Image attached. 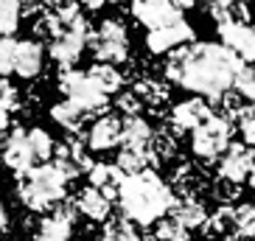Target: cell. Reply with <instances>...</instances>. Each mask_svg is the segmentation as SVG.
<instances>
[{"label": "cell", "instance_id": "9a60e30c", "mask_svg": "<svg viewBox=\"0 0 255 241\" xmlns=\"http://www.w3.org/2000/svg\"><path fill=\"white\" fill-rule=\"evenodd\" d=\"M45 65V48L39 39H17L14 48V73L20 79H34L42 73Z\"/></svg>", "mask_w": 255, "mask_h": 241}, {"label": "cell", "instance_id": "7402d4cb", "mask_svg": "<svg viewBox=\"0 0 255 241\" xmlns=\"http://www.w3.org/2000/svg\"><path fill=\"white\" fill-rule=\"evenodd\" d=\"M132 93L140 98L143 107H149L151 113H157L160 107L168 101V96H171V93H168V84H163L160 79H151V76H140L135 82V90Z\"/></svg>", "mask_w": 255, "mask_h": 241}, {"label": "cell", "instance_id": "9c48e42d", "mask_svg": "<svg viewBox=\"0 0 255 241\" xmlns=\"http://www.w3.org/2000/svg\"><path fill=\"white\" fill-rule=\"evenodd\" d=\"M73 225H76V208L70 202H59L39 222V230L31 241H73Z\"/></svg>", "mask_w": 255, "mask_h": 241}, {"label": "cell", "instance_id": "7c38bea8", "mask_svg": "<svg viewBox=\"0 0 255 241\" xmlns=\"http://www.w3.org/2000/svg\"><path fill=\"white\" fill-rule=\"evenodd\" d=\"M191 39H194V28L185 20H180V23H171L165 28L149 31L146 34V48H149V53H171L182 45H191Z\"/></svg>", "mask_w": 255, "mask_h": 241}, {"label": "cell", "instance_id": "8fae6325", "mask_svg": "<svg viewBox=\"0 0 255 241\" xmlns=\"http://www.w3.org/2000/svg\"><path fill=\"white\" fill-rule=\"evenodd\" d=\"M250 174H253V149L244 143H230L219 163V180L241 185Z\"/></svg>", "mask_w": 255, "mask_h": 241}, {"label": "cell", "instance_id": "836d02e7", "mask_svg": "<svg viewBox=\"0 0 255 241\" xmlns=\"http://www.w3.org/2000/svg\"><path fill=\"white\" fill-rule=\"evenodd\" d=\"M236 93H239L244 101H253L255 104V65H244L236 76V82H233Z\"/></svg>", "mask_w": 255, "mask_h": 241}, {"label": "cell", "instance_id": "83f0119b", "mask_svg": "<svg viewBox=\"0 0 255 241\" xmlns=\"http://www.w3.org/2000/svg\"><path fill=\"white\" fill-rule=\"evenodd\" d=\"M151 154L157 163H168L171 157H177V135L171 132V126H160L151 135Z\"/></svg>", "mask_w": 255, "mask_h": 241}, {"label": "cell", "instance_id": "ab89813d", "mask_svg": "<svg viewBox=\"0 0 255 241\" xmlns=\"http://www.w3.org/2000/svg\"><path fill=\"white\" fill-rule=\"evenodd\" d=\"M115 107H118L127 118H135V115H140V110H143L140 98H137L135 93H121L118 101H115Z\"/></svg>", "mask_w": 255, "mask_h": 241}, {"label": "cell", "instance_id": "f6af8a7d", "mask_svg": "<svg viewBox=\"0 0 255 241\" xmlns=\"http://www.w3.org/2000/svg\"><path fill=\"white\" fill-rule=\"evenodd\" d=\"M253 107H255V104H253Z\"/></svg>", "mask_w": 255, "mask_h": 241}, {"label": "cell", "instance_id": "8d00e7d4", "mask_svg": "<svg viewBox=\"0 0 255 241\" xmlns=\"http://www.w3.org/2000/svg\"><path fill=\"white\" fill-rule=\"evenodd\" d=\"M14 48L17 39H0V79H6L8 73H14Z\"/></svg>", "mask_w": 255, "mask_h": 241}, {"label": "cell", "instance_id": "277c9868", "mask_svg": "<svg viewBox=\"0 0 255 241\" xmlns=\"http://www.w3.org/2000/svg\"><path fill=\"white\" fill-rule=\"evenodd\" d=\"M56 84H59V90L68 96L70 104H76L84 115H90V118H101L104 110L110 107V98L96 90V84L90 82L87 70L62 68V73L56 76Z\"/></svg>", "mask_w": 255, "mask_h": 241}, {"label": "cell", "instance_id": "74e56055", "mask_svg": "<svg viewBox=\"0 0 255 241\" xmlns=\"http://www.w3.org/2000/svg\"><path fill=\"white\" fill-rule=\"evenodd\" d=\"M239 129L244 137V146H255V107H244V113L239 115Z\"/></svg>", "mask_w": 255, "mask_h": 241}, {"label": "cell", "instance_id": "ee69618b", "mask_svg": "<svg viewBox=\"0 0 255 241\" xmlns=\"http://www.w3.org/2000/svg\"><path fill=\"white\" fill-rule=\"evenodd\" d=\"M253 171H255V149H253Z\"/></svg>", "mask_w": 255, "mask_h": 241}, {"label": "cell", "instance_id": "60d3db41", "mask_svg": "<svg viewBox=\"0 0 255 241\" xmlns=\"http://www.w3.org/2000/svg\"><path fill=\"white\" fill-rule=\"evenodd\" d=\"M6 129H8V113L6 110H0V137L6 135Z\"/></svg>", "mask_w": 255, "mask_h": 241}, {"label": "cell", "instance_id": "5bb4252c", "mask_svg": "<svg viewBox=\"0 0 255 241\" xmlns=\"http://www.w3.org/2000/svg\"><path fill=\"white\" fill-rule=\"evenodd\" d=\"M219 37H222V45L230 48L244 65H255V25H225V28H219Z\"/></svg>", "mask_w": 255, "mask_h": 241}, {"label": "cell", "instance_id": "484cf974", "mask_svg": "<svg viewBox=\"0 0 255 241\" xmlns=\"http://www.w3.org/2000/svg\"><path fill=\"white\" fill-rule=\"evenodd\" d=\"M51 118L56 120L62 129H68V135H70V132H79V126H82L84 120H90V115H84L79 107L70 104L68 98H65V101L51 107Z\"/></svg>", "mask_w": 255, "mask_h": 241}, {"label": "cell", "instance_id": "2e32d148", "mask_svg": "<svg viewBox=\"0 0 255 241\" xmlns=\"http://www.w3.org/2000/svg\"><path fill=\"white\" fill-rule=\"evenodd\" d=\"M84 140H87V146L93 151H110L115 146H121V118H115V115L96 118Z\"/></svg>", "mask_w": 255, "mask_h": 241}, {"label": "cell", "instance_id": "d4e9b609", "mask_svg": "<svg viewBox=\"0 0 255 241\" xmlns=\"http://www.w3.org/2000/svg\"><path fill=\"white\" fill-rule=\"evenodd\" d=\"M230 239L236 241H247L255 239V205L253 202H241L233 208V233Z\"/></svg>", "mask_w": 255, "mask_h": 241}, {"label": "cell", "instance_id": "5b68a950", "mask_svg": "<svg viewBox=\"0 0 255 241\" xmlns=\"http://www.w3.org/2000/svg\"><path fill=\"white\" fill-rule=\"evenodd\" d=\"M87 48L93 51L98 65H115V62H127L129 56V34L127 25L121 20H104L87 39Z\"/></svg>", "mask_w": 255, "mask_h": 241}, {"label": "cell", "instance_id": "d6a6232c", "mask_svg": "<svg viewBox=\"0 0 255 241\" xmlns=\"http://www.w3.org/2000/svg\"><path fill=\"white\" fill-rule=\"evenodd\" d=\"M188 236L191 233L171 216H163L157 225H154V239L157 241H188Z\"/></svg>", "mask_w": 255, "mask_h": 241}, {"label": "cell", "instance_id": "e0dca14e", "mask_svg": "<svg viewBox=\"0 0 255 241\" xmlns=\"http://www.w3.org/2000/svg\"><path fill=\"white\" fill-rule=\"evenodd\" d=\"M168 188H171L174 194H180L177 199H194L199 191L208 188V177H205V171L199 166H194V163H182V166L174 168L171 185H168Z\"/></svg>", "mask_w": 255, "mask_h": 241}, {"label": "cell", "instance_id": "f1b7e54d", "mask_svg": "<svg viewBox=\"0 0 255 241\" xmlns=\"http://www.w3.org/2000/svg\"><path fill=\"white\" fill-rule=\"evenodd\" d=\"M25 137H28V146L31 151H34V157H37V166H42V163H51L53 157V137L48 135V129L42 126H31L28 132H25Z\"/></svg>", "mask_w": 255, "mask_h": 241}, {"label": "cell", "instance_id": "3957f363", "mask_svg": "<svg viewBox=\"0 0 255 241\" xmlns=\"http://www.w3.org/2000/svg\"><path fill=\"white\" fill-rule=\"evenodd\" d=\"M68 180L53 163H42L17 177V196L31 213H45L65 199Z\"/></svg>", "mask_w": 255, "mask_h": 241}, {"label": "cell", "instance_id": "ac0fdd59", "mask_svg": "<svg viewBox=\"0 0 255 241\" xmlns=\"http://www.w3.org/2000/svg\"><path fill=\"white\" fill-rule=\"evenodd\" d=\"M70 205L76 208V213H82V216L93 219V222H107V219L113 216V202H110L101 191L90 188V185L79 191Z\"/></svg>", "mask_w": 255, "mask_h": 241}, {"label": "cell", "instance_id": "d6986e66", "mask_svg": "<svg viewBox=\"0 0 255 241\" xmlns=\"http://www.w3.org/2000/svg\"><path fill=\"white\" fill-rule=\"evenodd\" d=\"M87 177H90V188L101 191L110 202L118 196V188H121V182H124V174L118 171L115 163H93Z\"/></svg>", "mask_w": 255, "mask_h": 241}, {"label": "cell", "instance_id": "8992f818", "mask_svg": "<svg viewBox=\"0 0 255 241\" xmlns=\"http://www.w3.org/2000/svg\"><path fill=\"white\" fill-rule=\"evenodd\" d=\"M233 137V123L219 115H210L202 126L194 129L191 135V149H194V157L205 160V163H213L216 157H222L230 146Z\"/></svg>", "mask_w": 255, "mask_h": 241}, {"label": "cell", "instance_id": "603a6c76", "mask_svg": "<svg viewBox=\"0 0 255 241\" xmlns=\"http://www.w3.org/2000/svg\"><path fill=\"white\" fill-rule=\"evenodd\" d=\"M87 76H90V82L96 84V90L104 93L107 98L124 87V73H121L115 65H98V62H96V65L87 70Z\"/></svg>", "mask_w": 255, "mask_h": 241}, {"label": "cell", "instance_id": "6da1fadb", "mask_svg": "<svg viewBox=\"0 0 255 241\" xmlns=\"http://www.w3.org/2000/svg\"><path fill=\"white\" fill-rule=\"evenodd\" d=\"M241 68L244 62L222 42H194L168 53L163 70L165 79H171L174 84L216 101L227 90H233V82Z\"/></svg>", "mask_w": 255, "mask_h": 241}, {"label": "cell", "instance_id": "1f68e13d", "mask_svg": "<svg viewBox=\"0 0 255 241\" xmlns=\"http://www.w3.org/2000/svg\"><path fill=\"white\" fill-rule=\"evenodd\" d=\"M216 107H219V113H213V115H219V118H225V120H230V123H236L247 104H244V98H241L236 90H227L222 98H216Z\"/></svg>", "mask_w": 255, "mask_h": 241}, {"label": "cell", "instance_id": "4fadbf2b", "mask_svg": "<svg viewBox=\"0 0 255 241\" xmlns=\"http://www.w3.org/2000/svg\"><path fill=\"white\" fill-rule=\"evenodd\" d=\"M213 115V110H210V104L205 101V98H188V101H180L177 107H171V129L174 135H182V132H194L196 126H202L205 120Z\"/></svg>", "mask_w": 255, "mask_h": 241}, {"label": "cell", "instance_id": "f35d334b", "mask_svg": "<svg viewBox=\"0 0 255 241\" xmlns=\"http://www.w3.org/2000/svg\"><path fill=\"white\" fill-rule=\"evenodd\" d=\"M20 104V93H17V87L8 79H0V110H14V107Z\"/></svg>", "mask_w": 255, "mask_h": 241}, {"label": "cell", "instance_id": "ba28073f", "mask_svg": "<svg viewBox=\"0 0 255 241\" xmlns=\"http://www.w3.org/2000/svg\"><path fill=\"white\" fill-rule=\"evenodd\" d=\"M182 8H191V3L140 0V3H132V17H135L140 25H146L149 31H157V28H165V25L185 20V17H182Z\"/></svg>", "mask_w": 255, "mask_h": 241}, {"label": "cell", "instance_id": "b9f144b4", "mask_svg": "<svg viewBox=\"0 0 255 241\" xmlns=\"http://www.w3.org/2000/svg\"><path fill=\"white\" fill-rule=\"evenodd\" d=\"M8 219H6V208H3V199H0V230H6Z\"/></svg>", "mask_w": 255, "mask_h": 241}, {"label": "cell", "instance_id": "e575fe53", "mask_svg": "<svg viewBox=\"0 0 255 241\" xmlns=\"http://www.w3.org/2000/svg\"><path fill=\"white\" fill-rule=\"evenodd\" d=\"M62 28H65V25L59 23V17L53 14V11H42V14L34 20V34H37L39 39H48V42H51Z\"/></svg>", "mask_w": 255, "mask_h": 241}, {"label": "cell", "instance_id": "f546056e", "mask_svg": "<svg viewBox=\"0 0 255 241\" xmlns=\"http://www.w3.org/2000/svg\"><path fill=\"white\" fill-rule=\"evenodd\" d=\"M202 233L208 236V239L233 233V208H227V205H219L213 213H208V222H205Z\"/></svg>", "mask_w": 255, "mask_h": 241}, {"label": "cell", "instance_id": "ffe728a7", "mask_svg": "<svg viewBox=\"0 0 255 241\" xmlns=\"http://www.w3.org/2000/svg\"><path fill=\"white\" fill-rule=\"evenodd\" d=\"M168 216L177 219L188 233H191V230H202L205 222H208V211H205V205L199 202V199H177V202L171 205Z\"/></svg>", "mask_w": 255, "mask_h": 241}, {"label": "cell", "instance_id": "52a82bcc", "mask_svg": "<svg viewBox=\"0 0 255 241\" xmlns=\"http://www.w3.org/2000/svg\"><path fill=\"white\" fill-rule=\"evenodd\" d=\"M93 28L90 23L84 20L82 14L76 17L73 23H68L65 28L51 39V45H48V53H51L53 62H59L62 68H73V62L82 56V51L87 48V39H90Z\"/></svg>", "mask_w": 255, "mask_h": 241}, {"label": "cell", "instance_id": "7bdbcfd3", "mask_svg": "<svg viewBox=\"0 0 255 241\" xmlns=\"http://www.w3.org/2000/svg\"><path fill=\"white\" fill-rule=\"evenodd\" d=\"M250 185H253V191H255V171L250 174Z\"/></svg>", "mask_w": 255, "mask_h": 241}, {"label": "cell", "instance_id": "30bf717a", "mask_svg": "<svg viewBox=\"0 0 255 241\" xmlns=\"http://www.w3.org/2000/svg\"><path fill=\"white\" fill-rule=\"evenodd\" d=\"M0 160H3V166L14 174V177H23L25 171H31V168L37 166V157H34V151H31V146H28L25 129H14V132L6 137L3 151H0Z\"/></svg>", "mask_w": 255, "mask_h": 241}, {"label": "cell", "instance_id": "4dcf8cb0", "mask_svg": "<svg viewBox=\"0 0 255 241\" xmlns=\"http://www.w3.org/2000/svg\"><path fill=\"white\" fill-rule=\"evenodd\" d=\"M20 17H23V6L20 3L0 0V39L14 37L17 25H20Z\"/></svg>", "mask_w": 255, "mask_h": 241}, {"label": "cell", "instance_id": "7a4b0ae2", "mask_svg": "<svg viewBox=\"0 0 255 241\" xmlns=\"http://www.w3.org/2000/svg\"><path fill=\"white\" fill-rule=\"evenodd\" d=\"M118 202H121V211H124V219L149 227V225H157L163 216H168L177 196L157 171L146 168L140 174L124 177L118 188Z\"/></svg>", "mask_w": 255, "mask_h": 241}, {"label": "cell", "instance_id": "d590c367", "mask_svg": "<svg viewBox=\"0 0 255 241\" xmlns=\"http://www.w3.org/2000/svg\"><path fill=\"white\" fill-rule=\"evenodd\" d=\"M213 199H216L219 205H227V208H233V202L241 196V185H233V182H227V180H219L216 177V182H213Z\"/></svg>", "mask_w": 255, "mask_h": 241}, {"label": "cell", "instance_id": "cb8c5ba5", "mask_svg": "<svg viewBox=\"0 0 255 241\" xmlns=\"http://www.w3.org/2000/svg\"><path fill=\"white\" fill-rule=\"evenodd\" d=\"M208 11L213 17L216 28H225V25H233V23L250 25V8L244 3H210Z\"/></svg>", "mask_w": 255, "mask_h": 241}, {"label": "cell", "instance_id": "44dd1931", "mask_svg": "<svg viewBox=\"0 0 255 241\" xmlns=\"http://www.w3.org/2000/svg\"><path fill=\"white\" fill-rule=\"evenodd\" d=\"M151 135H154V126L143 115L121 120V146H132V149H146L151 143Z\"/></svg>", "mask_w": 255, "mask_h": 241}, {"label": "cell", "instance_id": "4316f807", "mask_svg": "<svg viewBox=\"0 0 255 241\" xmlns=\"http://www.w3.org/2000/svg\"><path fill=\"white\" fill-rule=\"evenodd\" d=\"M98 241H143L140 233L135 230V225L124 216H110L104 225V233Z\"/></svg>", "mask_w": 255, "mask_h": 241}]
</instances>
